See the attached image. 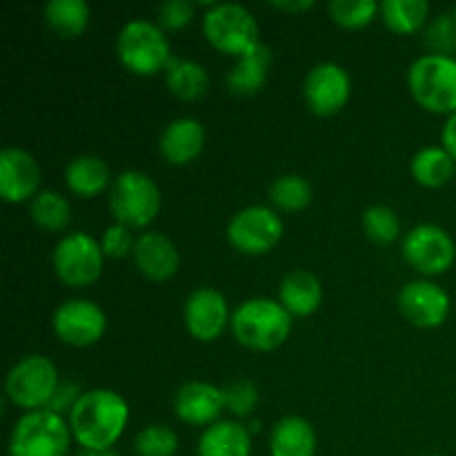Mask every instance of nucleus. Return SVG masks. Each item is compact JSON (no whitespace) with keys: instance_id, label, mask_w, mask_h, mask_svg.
I'll return each mask as SVG.
<instances>
[{"instance_id":"nucleus-1","label":"nucleus","mask_w":456,"mask_h":456,"mask_svg":"<svg viewBox=\"0 0 456 456\" xmlns=\"http://www.w3.org/2000/svg\"><path fill=\"white\" fill-rule=\"evenodd\" d=\"M129 421V405L114 390H89L69 414V428L83 450H111Z\"/></svg>"},{"instance_id":"nucleus-2","label":"nucleus","mask_w":456,"mask_h":456,"mask_svg":"<svg viewBox=\"0 0 456 456\" xmlns=\"http://www.w3.org/2000/svg\"><path fill=\"white\" fill-rule=\"evenodd\" d=\"M232 332L236 341L249 350H276L292 332V314L279 301L249 298L232 314Z\"/></svg>"},{"instance_id":"nucleus-3","label":"nucleus","mask_w":456,"mask_h":456,"mask_svg":"<svg viewBox=\"0 0 456 456\" xmlns=\"http://www.w3.org/2000/svg\"><path fill=\"white\" fill-rule=\"evenodd\" d=\"M71 428L61 414L36 410L20 417L9 436V456H67Z\"/></svg>"},{"instance_id":"nucleus-4","label":"nucleus","mask_w":456,"mask_h":456,"mask_svg":"<svg viewBox=\"0 0 456 456\" xmlns=\"http://www.w3.org/2000/svg\"><path fill=\"white\" fill-rule=\"evenodd\" d=\"M408 85L414 101L435 114H456V58L423 56L410 67Z\"/></svg>"},{"instance_id":"nucleus-5","label":"nucleus","mask_w":456,"mask_h":456,"mask_svg":"<svg viewBox=\"0 0 456 456\" xmlns=\"http://www.w3.org/2000/svg\"><path fill=\"white\" fill-rule=\"evenodd\" d=\"M116 53L125 69L138 76H154L172 61L163 29L147 20H132L120 29Z\"/></svg>"},{"instance_id":"nucleus-6","label":"nucleus","mask_w":456,"mask_h":456,"mask_svg":"<svg viewBox=\"0 0 456 456\" xmlns=\"http://www.w3.org/2000/svg\"><path fill=\"white\" fill-rule=\"evenodd\" d=\"M203 31L214 49L230 56H245L258 40V25L243 4H212L203 18Z\"/></svg>"},{"instance_id":"nucleus-7","label":"nucleus","mask_w":456,"mask_h":456,"mask_svg":"<svg viewBox=\"0 0 456 456\" xmlns=\"http://www.w3.org/2000/svg\"><path fill=\"white\" fill-rule=\"evenodd\" d=\"M110 208L116 221L125 227H145L160 209V190L147 174L129 169L114 181Z\"/></svg>"},{"instance_id":"nucleus-8","label":"nucleus","mask_w":456,"mask_h":456,"mask_svg":"<svg viewBox=\"0 0 456 456\" xmlns=\"http://www.w3.org/2000/svg\"><path fill=\"white\" fill-rule=\"evenodd\" d=\"M58 370L47 356L31 354L18 361L7 374V396L16 408L29 410H47L49 401L56 395Z\"/></svg>"},{"instance_id":"nucleus-9","label":"nucleus","mask_w":456,"mask_h":456,"mask_svg":"<svg viewBox=\"0 0 456 456\" xmlns=\"http://www.w3.org/2000/svg\"><path fill=\"white\" fill-rule=\"evenodd\" d=\"M102 252L101 243L83 232L67 234L53 249V270L58 279L69 288H87L94 281H98L102 272Z\"/></svg>"},{"instance_id":"nucleus-10","label":"nucleus","mask_w":456,"mask_h":456,"mask_svg":"<svg viewBox=\"0 0 456 456\" xmlns=\"http://www.w3.org/2000/svg\"><path fill=\"white\" fill-rule=\"evenodd\" d=\"M283 236V221L279 214L263 205H252L236 214L227 225V239L240 254L258 256L279 245Z\"/></svg>"},{"instance_id":"nucleus-11","label":"nucleus","mask_w":456,"mask_h":456,"mask_svg":"<svg viewBox=\"0 0 456 456\" xmlns=\"http://www.w3.org/2000/svg\"><path fill=\"white\" fill-rule=\"evenodd\" d=\"M403 256L421 274L436 276L452 267L456 248L448 232L441 230L439 225L423 223L405 234Z\"/></svg>"},{"instance_id":"nucleus-12","label":"nucleus","mask_w":456,"mask_h":456,"mask_svg":"<svg viewBox=\"0 0 456 456\" xmlns=\"http://www.w3.org/2000/svg\"><path fill=\"white\" fill-rule=\"evenodd\" d=\"M52 325L62 343L74 347H87L102 338L107 330V316L96 303L74 298V301H65L53 312Z\"/></svg>"},{"instance_id":"nucleus-13","label":"nucleus","mask_w":456,"mask_h":456,"mask_svg":"<svg viewBox=\"0 0 456 456\" xmlns=\"http://www.w3.org/2000/svg\"><path fill=\"white\" fill-rule=\"evenodd\" d=\"M350 76L341 65L334 62H321L312 67L303 83L307 107L316 116H332L346 107L350 98Z\"/></svg>"},{"instance_id":"nucleus-14","label":"nucleus","mask_w":456,"mask_h":456,"mask_svg":"<svg viewBox=\"0 0 456 456\" xmlns=\"http://www.w3.org/2000/svg\"><path fill=\"white\" fill-rule=\"evenodd\" d=\"M399 307L405 319L417 328H439L450 314V297L441 285L414 281L401 288Z\"/></svg>"},{"instance_id":"nucleus-15","label":"nucleus","mask_w":456,"mask_h":456,"mask_svg":"<svg viewBox=\"0 0 456 456\" xmlns=\"http://www.w3.org/2000/svg\"><path fill=\"white\" fill-rule=\"evenodd\" d=\"M230 323L225 297L212 288H199L185 303V325L196 341H216Z\"/></svg>"},{"instance_id":"nucleus-16","label":"nucleus","mask_w":456,"mask_h":456,"mask_svg":"<svg viewBox=\"0 0 456 456\" xmlns=\"http://www.w3.org/2000/svg\"><path fill=\"white\" fill-rule=\"evenodd\" d=\"M40 185V167L34 156L18 147L0 151V196L4 203L31 199Z\"/></svg>"},{"instance_id":"nucleus-17","label":"nucleus","mask_w":456,"mask_h":456,"mask_svg":"<svg viewBox=\"0 0 456 456\" xmlns=\"http://www.w3.org/2000/svg\"><path fill=\"white\" fill-rule=\"evenodd\" d=\"M223 410H225V395L212 383H187L174 396V412L190 426H214Z\"/></svg>"},{"instance_id":"nucleus-18","label":"nucleus","mask_w":456,"mask_h":456,"mask_svg":"<svg viewBox=\"0 0 456 456\" xmlns=\"http://www.w3.org/2000/svg\"><path fill=\"white\" fill-rule=\"evenodd\" d=\"M134 261L141 274L151 281L172 279L181 265L176 245L159 232H145L138 236L134 245Z\"/></svg>"},{"instance_id":"nucleus-19","label":"nucleus","mask_w":456,"mask_h":456,"mask_svg":"<svg viewBox=\"0 0 456 456\" xmlns=\"http://www.w3.org/2000/svg\"><path fill=\"white\" fill-rule=\"evenodd\" d=\"M205 129L194 118H176L160 134L159 150L169 165H187L203 151Z\"/></svg>"},{"instance_id":"nucleus-20","label":"nucleus","mask_w":456,"mask_h":456,"mask_svg":"<svg viewBox=\"0 0 456 456\" xmlns=\"http://www.w3.org/2000/svg\"><path fill=\"white\" fill-rule=\"evenodd\" d=\"M199 456H252V432L236 421H216L205 428Z\"/></svg>"},{"instance_id":"nucleus-21","label":"nucleus","mask_w":456,"mask_h":456,"mask_svg":"<svg viewBox=\"0 0 456 456\" xmlns=\"http://www.w3.org/2000/svg\"><path fill=\"white\" fill-rule=\"evenodd\" d=\"M321 301H323V288H321V281L312 272L297 270L281 281L279 303L289 314H314L321 307Z\"/></svg>"},{"instance_id":"nucleus-22","label":"nucleus","mask_w":456,"mask_h":456,"mask_svg":"<svg viewBox=\"0 0 456 456\" xmlns=\"http://www.w3.org/2000/svg\"><path fill=\"white\" fill-rule=\"evenodd\" d=\"M272 456H314L316 432L310 421L301 417H285L272 428L270 435Z\"/></svg>"},{"instance_id":"nucleus-23","label":"nucleus","mask_w":456,"mask_h":456,"mask_svg":"<svg viewBox=\"0 0 456 456\" xmlns=\"http://www.w3.org/2000/svg\"><path fill=\"white\" fill-rule=\"evenodd\" d=\"M110 181L111 172L107 163L92 154L76 156L65 169L67 187H69L71 194L80 196V199H94V196L102 194Z\"/></svg>"},{"instance_id":"nucleus-24","label":"nucleus","mask_w":456,"mask_h":456,"mask_svg":"<svg viewBox=\"0 0 456 456\" xmlns=\"http://www.w3.org/2000/svg\"><path fill=\"white\" fill-rule=\"evenodd\" d=\"M270 62V49L263 43H258L252 52L240 56L234 69L227 74V87L234 94H239V96H252V94H256L265 85Z\"/></svg>"},{"instance_id":"nucleus-25","label":"nucleus","mask_w":456,"mask_h":456,"mask_svg":"<svg viewBox=\"0 0 456 456\" xmlns=\"http://www.w3.org/2000/svg\"><path fill=\"white\" fill-rule=\"evenodd\" d=\"M165 80H167L169 92L181 101H199L209 87V76L203 65L176 56H172V61L165 67Z\"/></svg>"},{"instance_id":"nucleus-26","label":"nucleus","mask_w":456,"mask_h":456,"mask_svg":"<svg viewBox=\"0 0 456 456\" xmlns=\"http://www.w3.org/2000/svg\"><path fill=\"white\" fill-rule=\"evenodd\" d=\"M45 20L62 38H76L89 25V4L85 0H49L45 4Z\"/></svg>"},{"instance_id":"nucleus-27","label":"nucleus","mask_w":456,"mask_h":456,"mask_svg":"<svg viewBox=\"0 0 456 456\" xmlns=\"http://www.w3.org/2000/svg\"><path fill=\"white\" fill-rule=\"evenodd\" d=\"M456 160L444 147H426L412 159V176L423 187H444L452 181Z\"/></svg>"},{"instance_id":"nucleus-28","label":"nucleus","mask_w":456,"mask_h":456,"mask_svg":"<svg viewBox=\"0 0 456 456\" xmlns=\"http://www.w3.org/2000/svg\"><path fill=\"white\" fill-rule=\"evenodd\" d=\"M430 4L426 0H386L381 4V16L387 29L395 34H414L428 22Z\"/></svg>"},{"instance_id":"nucleus-29","label":"nucleus","mask_w":456,"mask_h":456,"mask_svg":"<svg viewBox=\"0 0 456 456\" xmlns=\"http://www.w3.org/2000/svg\"><path fill=\"white\" fill-rule=\"evenodd\" d=\"M31 218L47 232H61L71 223V205L58 191H40L31 200Z\"/></svg>"},{"instance_id":"nucleus-30","label":"nucleus","mask_w":456,"mask_h":456,"mask_svg":"<svg viewBox=\"0 0 456 456\" xmlns=\"http://www.w3.org/2000/svg\"><path fill=\"white\" fill-rule=\"evenodd\" d=\"M270 199L281 212H301L312 203V185L303 176L285 174L272 183Z\"/></svg>"},{"instance_id":"nucleus-31","label":"nucleus","mask_w":456,"mask_h":456,"mask_svg":"<svg viewBox=\"0 0 456 456\" xmlns=\"http://www.w3.org/2000/svg\"><path fill=\"white\" fill-rule=\"evenodd\" d=\"M363 230L372 243L390 245L392 240L399 239L401 221L396 212L386 205H372L363 214Z\"/></svg>"},{"instance_id":"nucleus-32","label":"nucleus","mask_w":456,"mask_h":456,"mask_svg":"<svg viewBox=\"0 0 456 456\" xmlns=\"http://www.w3.org/2000/svg\"><path fill=\"white\" fill-rule=\"evenodd\" d=\"M379 4L374 0H332L330 3V16L337 25L347 29H359L372 22L374 13L379 12Z\"/></svg>"},{"instance_id":"nucleus-33","label":"nucleus","mask_w":456,"mask_h":456,"mask_svg":"<svg viewBox=\"0 0 456 456\" xmlns=\"http://www.w3.org/2000/svg\"><path fill=\"white\" fill-rule=\"evenodd\" d=\"M134 450L138 456H174L178 452V436L167 426H150L138 432Z\"/></svg>"},{"instance_id":"nucleus-34","label":"nucleus","mask_w":456,"mask_h":456,"mask_svg":"<svg viewBox=\"0 0 456 456\" xmlns=\"http://www.w3.org/2000/svg\"><path fill=\"white\" fill-rule=\"evenodd\" d=\"M426 43L435 49L436 56H450L456 52V25L452 13H441L436 20L430 22Z\"/></svg>"},{"instance_id":"nucleus-35","label":"nucleus","mask_w":456,"mask_h":456,"mask_svg":"<svg viewBox=\"0 0 456 456\" xmlns=\"http://www.w3.org/2000/svg\"><path fill=\"white\" fill-rule=\"evenodd\" d=\"M225 410L236 417H249L258 405V390L252 381H236L223 390Z\"/></svg>"},{"instance_id":"nucleus-36","label":"nucleus","mask_w":456,"mask_h":456,"mask_svg":"<svg viewBox=\"0 0 456 456\" xmlns=\"http://www.w3.org/2000/svg\"><path fill=\"white\" fill-rule=\"evenodd\" d=\"M194 18V4L187 0H167L159 7V25L169 31H178L187 27Z\"/></svg>"},{"instance_id":"nucleus-37","label":"nucleus","mask_w":456,"mask_h":456,"mask_svg":"<svg viewBox=\"0 0 456 456\" xmlns=\"http://www.w3.org/2000/svg\"><path fill=\"white\" fill-rule=\"evenodd\" d=\"M134 245H136V240L129 234V227L120 225V223L107 227L101 240L102 252L110 258H125L129 252L134 254Z\"/></svg>"},{"instance_id":"nucleus-38","label":"nucleus","mask_w":456,"mask_h":456,"mask_svg":"<svg viewBox=\"0 0 456 456\" xmlns=\"http://www.w3.org/2000/svg\"><path fill=\"white\" fill-rule=\"evenodd\" d=\"M83 395H85V392H80L78 383H69V381L61 383V386H58V390H56V395H53V399L49 401L47 410H49V412L61 414V417L65 412L71 414V410L76 408V403H78L80 396H83Z\"/></svg>"},{"instance_id":"nucleus-39","label":"nucleus","mask_w":456,"mask_h":456,"mask_svg":"<svg viewBox=\"0 0 456 456\" xmlns=\"http://www.w3.org/2000/svg\"><path fill=\"white\" fill-rule=\"evenodd\" d=\"M441 141H444V150L456 160V114L448 118V123L444 125V134H441Z\"/></svg>"},{"instance_id":"nucleus-40","label":"nucleus","mask_w":456,"mask_h":456,"mask_svg":"<svg viewBox=\"0 0 456 456\" xmlns=\"http://www.w3.org/2000/svg\"><path fill=\"white\" fill-rule=\"evenodd\" d=\"M272 7L283 9V12H307V9L314 7V3H312V0H298V3H288V0H285V3H279V0H274Z\"/></svg>"},{"instance_id":"nucleus-41","label":"nucleus","mask_w":456,"mask_h":456,"mask_svg":"<svg viewBox=\"0 0 456 456\" xmlns=\"http://www.w3.org/2000/svg\"><path fill=\"white\" fill-rule=\"evenodd\" d=\"M76 456H118L114 450H80Z\"/></svg>"},{"instance_id":"nucleus-42","label":"nucleus","mask_w":456,"mask_h":456,"mask_svg":"<svg viewBox=\"0 0 456 456\" xmlns=\"http://www.w3.org/2000/svg\"><path fill=\"white\" fill-rule=\"evenodd\" d=\"M452 18H454V25H456V7H454V12H452Z\"/></svg>"}]
</instances>
